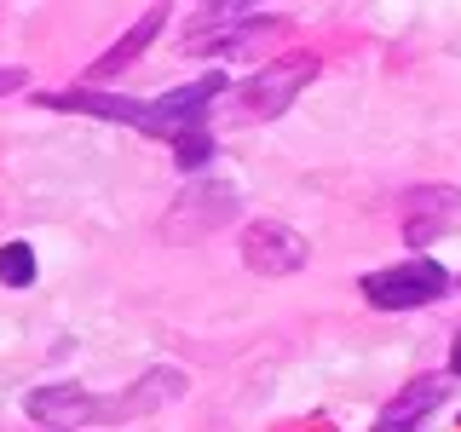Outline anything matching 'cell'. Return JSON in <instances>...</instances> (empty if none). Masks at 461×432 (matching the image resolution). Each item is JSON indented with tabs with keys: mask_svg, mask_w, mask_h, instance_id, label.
<instances>
[{
	"mask_svg": "<svg viewBox=\"0 0 461 432\" xmlns=\"http://www.w3.org/2000/svg\"><path fill=\"white\" fill-rule=\"evenodd\" d=\"M185 369L156 364L144 369L127 392H86L76 381H58V386H35L23 398V415L41 427H115V421H139V415H156L167 403L185 398Z\"/></svg>",
	"mask_w": 461,
	"mask_h": 432,
	"instance_id": "obj_1",
	"label": "cell"
},
{
	"mask_svg": "<svg viewBox=\"0 0 461 432\" xmlns=\"http://www.w3.org/2000/svg\"><path fill=\"white\" fill-rule=\"evenodd\" d=\"M364 300L375 311H415V306H432V300H444L456 288V277L444 266H432V259H403V266H381L369 271L364 283Z\"/></svg>",
	"mask_w": 461,
	"mask_h": 432,
	"instance_id": "obj_2",
	"label": "cell"
},
{
	"mask_svg": "<svg viewBox=\"0 0 461 432\" xmlns=\"http://www.w3.org/2000/svg\"><path fill=\"white\" fill-rule=\"evenodd\" d=\"M237 213H242L237 184H220V179H208V184H185L179 202H173L167 220H162V237H167V242H196V237H208V230L230 225Z\"/></svg>",
	"mask_w": 461,
	"mask_h": 432,
	"instance_id": "obj_3",
	"label": "cell"
},
{
	"mask_svg": "<svg viewBox=\"0 0 461 432\" xmlns=\"http://www.w3.org/2000/svg\"><path fill=\"white\" fill-rule=\"evenodd\" d=\"M317 69H323V64H317V52H288V58H277V64L254 69V76L242 81V115H259V122L283 115L317 81Z\"/></svg>",
	"mask_w": 461,
	"mask_h": 432,
	"instance_id": "obj_4",
	"label": "cell"
},
{
	"mask_svg": "<svg viewBox=\"0 0 461 432\" xmlns=\"http://www.w3.org/2000/svg\"><path fill=\"white\" fill-rule=\"evenodd\" d=\"M35 104H47V110H81V115H98V122H127V127H139V133H156V139H167V127H162V110H156V98L98 93L93 81H86V86H58V93H35Z\"/></svg>",
	"mask_w": 461,
	"mask_h": 432,
	"instance_id": "obj_5",
	"label": "cell"
},
{
	"mask_svg": "<svg viewBox=\"0 0 461 432\" xmlns=\"http://www.w3.org/2000/svg\"><path fill=\"white\" fill-rule=\"evenodd\" d=\"M288 35V18H230V23H191L179 40L185 58H242V52H259L266 40H283Z\"/></svg>",
	"mask_w": 461,
	"mask_h": 432,
	"instance_id": "obj_6",
	"label": "cell"
},
{
	"mask_svg": "<svg viewBox=\"0 0 461 432\" xmlns=\"http://www.w3.org/2000/svg\"><path fill=\"white\" fill-rule=\"evenodd\" d=\"M398 225H403L410 248H427V242L450 237V230H461V191L456 184H415V191H403Z\"/></svg>",
	"mask_w": 461,
	"mask_h": 432,
	"instance_id": "obj_7",
	"label": "cell"
},
{
	"mask_svg": "<svg viewBox=\"0 0 461 432\" xmlns=\"http://www.w3.org/2000/svg\"><path fill=\"white\" fill-rule=\"evenodd\" d=\"M306 259H312L306 237L283 220H254L242 230V266H249L254 277H294Z\"/></svg>",
	"mask_w": 461,
	"mask_h": 432,
	"instance_id": "obj_8",
	"label": "cell"
},
{
	"mask_svg": "<svg viewBox=\"0 0 461 432\" xmlns=\"http://www.w3.org/2000/svg\"><path fill=\"white\" fill-rule=\"evenodd\" d=\"M167 12H173L167 0H150V6H144L139 18H133V29H127L122 40H110V52H98L93 64H86V81H115L122 69H133V64H139V52L167 29Z\"/></svg>",
	"mask_w": 461,
	"mask_h": 432,
	"instance_id": "obj_9",
	"label": "cell"
},
{
	"mask_svg": "<svg viewBox=\"0 0 461 432\" xmlns=\"http://www.w3.org/2000/svg\"><path fill=\"white\" fill-rule=\"evenodd\" d=\"M438 403H444V381H438V374H432V381H410L381 415H375L369 432H421V427L432 421V410H438Z\"/></svg>",
	"mask_w": 461,
	"mask_h": 432,
	"instance_id": "obj_10",
	"label": "cell"
},
{
	"mask_svg": "<svg viewBox=\"0 0 461 432\" xmlns=\"http://www.w3.org/2000/svg\"><path fill=\"white\" fill-rule=\"evenodd\" d=\"M220 93H225V76L213 69V76H202V81H191V86H179V93L156 98L167 139H179V133H191V127H202V115L213 110V98H220Z\"/></svg>",
	"mask_w": 461,
	"mask_h": 432,
	"instance_id": "obj_11",
	"label": "cell"
},
{
	"mask_svg": "<svg viewBox=\"0 0 461 432\" xmlns=\"http://www.w3.org/2000/svg\"><path fill=\"white\" fill-rule=\"evenodd\" d=\"M208 162H213V139L202 133V127H191V133L173 139V167H179V173H196V167H208Z\"/></svg>",
	"mask_w": 461,
	"mask_h": 432,
	"instance_id": "obj_12",
	"label": "cell"
},
{
	"mask_svg": "<svg viewBox=\"0 0 461 432\" xmlns=\"http://www.w3.org/2000/svg\"><path fill=\"white\" fill-rule=\"evenodd\" d=\"M0 283L6 288L35 283V254H29V242H6V248H0Z\"/></svg>",
	"mask_w": 461,
	"mask_h": 432,
	"instance_id": "obj_13",
	"label": "cell"
},
{
	"mask_svg": "<svg viewBox=\"0 0 461 432\" xmlns=\"http://www.w3.org/2000/svg\"><path fill=\"white\" fill-rule=\"evenodd\" d=\"M249 12H259V0H202L196 23H230V18H249Z\"/></svg>",
	"mask_w": 461,
	"mask_h": 432,
	"instance_id": "obj_14",
	"label": "cell"
},
{
	"mask_svg": "<svg viewBox=\"0 0 461 432\" xmlns=\"http://www.w3.org/2000/svg\"><path fill=\"white\" fill-rule=\"evenodd\" d=\"M23 86H29L23 69H0V98H6V93H23Z\"/></svg>",
	"mask_w": 461,
	"mask_h": 432,
	"instance_id": "obj_15",
	"label": "cell"
},
{
	"mask_svg": "<svg viewBox=\"0 0 461 432\" xmlns=\"http://www.w3.org/2000/svg\"><path fill=\"white\" fill-rule=\"evenodd\" d=\"M450 374L461 381V335H456V346H450Z\"/></svg>",
	"mask_w": 461,
	"mask_h": 432,
	"instance_id": "obj_16",
	"label": "cell"
}]
</instances>
